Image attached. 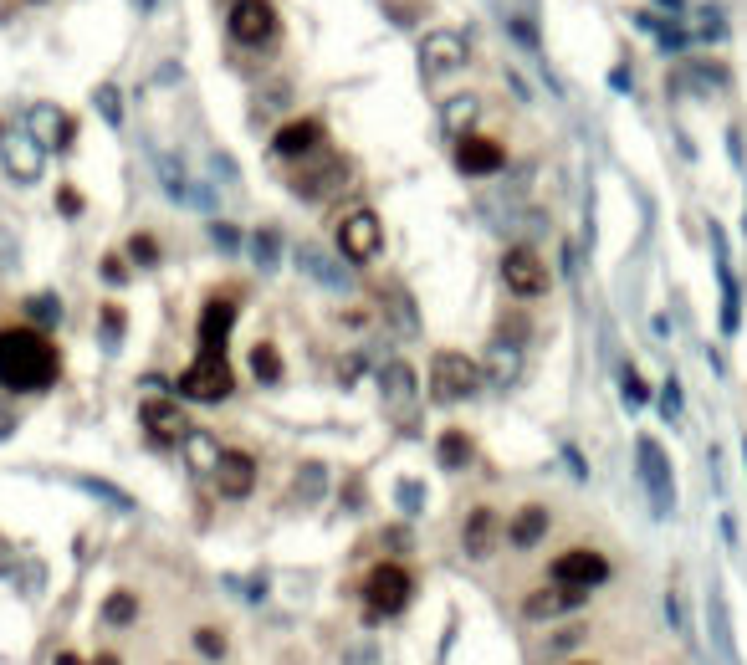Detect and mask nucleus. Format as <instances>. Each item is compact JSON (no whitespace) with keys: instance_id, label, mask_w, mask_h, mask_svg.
I'll return each mask as SVG.
<instances>
[{"instance_id":"nucleus-1","label":"nucleus","mask_w":747,"mask_h":665,"mask_svg":"<svg viewBox=\"0 0 747 665\" xmlns=\"http://www.w3.org/2000/svg\"><path fill=\"white\" fill-rule=\"evenodd\" d=\"M62 374V353L36 328H6L0 333V389L11 394H41Z\"/></svg>"},{"instance_id":"nucleus-2","label":"nucleus","mask_w":747,"mask_h":665,"mask_svg":"<svg viewBox=\"0 0 747 665\" xmlns=\"http://www.w3.org/2000/svg\"><path fill=\"white\" fill-rule=\"evenodd\" d=\"M481 389V364L466 359V353L446 348V353H435V364H430V399L435 405H461V399H471Z\"/></svg>"},{"instance_id":"nucleus-3","label":"nucleus","mask_w":747,"mask_h":665,"mask_svg":"<svg viewBox=\"0 0 747 665\" xmlns=\"http://www.w3.org/2000/svg\"><path fill=\"white\" fill-rule=\"evenodd\" d=\"M343 185H348V159H343V154H307L302 169L292 174V190H297V200H307V205L333 200Z\"/></svg>"},{"instance_id":"nucleus-4","label":"nucleus","mask_w":747,"mask_h":665,"mask_svg":"<svg viewBox=\"0 0 747 665\" xmlns=\"http://www.w3.org/2000/svg\"><path fill=\"white\" fill-rule=\"evenodd\" d=\"M415 594V579H410V568L405 563H379L369 579H364V604H369V619H389V614H400Z\"/></svg>"},{"instance_id":"nucleus-5","label":"nucleus","mask_w":747,"mask_h":665,"mask_svg":"<svg viewBox=\"0 0 747 665\" xmlns=\"http://www.w3.org/2000/svg\"><path fill=\"white\" fill-rule=\"evenodd\" d=\"M379 251H384V226H379V215H374V210H348V215L338 220V256L369 266Z\"/></svg>"},{"instance_id":"nucleus-6","label":"nucleus","mask_w":747,"mask_h":665,"mask_svg":"<svg viewBox=\"0 0 747 665\" xmlns=\"http://www.w3.org/2000/svg\"><path fill=\"white\" fill-rule=\"evenodd\" d=\"M548 579H553L558 589H584V594H589V589H599V584L609 579V558L594 553V548H568V553L553 558Z\"/></svg>"},{"instance_id":"nucleus-7","label":"nucleus","mask_w":747,"mask_h":665,"mask_svg":"<svg viewBox=\"0 0 747 665\" xmlns=\"http://www.w3.org/2000/svg\"><path fill=\"white\" fill-rule=\"evenodd\" d=\"M41 164H47V149H41L26 128H0V169H6L16 185L41 180Z\"/></svg>"},{"instance_id":"nucleus-8","label":"nucleus","mask_w":747,"mask_h":665,"mask_svg":"<svg viewBox=\"0 0 747 665\" xmlns=\"http://www.w3.org/2000/svg\"><path fill=\"white\" fill-rule=\"evenodd\" d=\"M635 466H640V481H645V492H650L655 517H666V512H671V502H676V492H671L676 481H671V461H666V451L655 446L650 435L635 446Z\"/></svg>"},{"instance_id":"nucleus-9","label":"nucleus","mask_w":747,"mask_h":665,"mask_svg":"<svg viewBox=\"0 0 747 665\" xmlns=\"http://www.w3.org/2000/svg\"><path fill=\"white\" fill-rule=\"evenodd\" d=\"M231 364H226V353H200V359L180 374V394L185 399H226L231 394Z\"/></svg>"},{"instance_id":"nucleus-10","label":"nucleus","mask_w":747,"mask_h":665,"mask_svg":"<svg viewBox=\"0 0 747 665\" xmlns=\"http://www.w3.org/2000/svg\"><path fill=\"white\" fill-rule=\"evenodd\" d=\"M415 405H420V389H415V369L410 364H384V415L400 425V430H410L415 425Z\"/></svg>"},{"instance_id":"nucleus-11","label":"nucleus","mask_w":747,"mask_h":665,"mask_svg":"<svg viewBox=\"0 0 747 665\" xmlns=\"http://www.w3.org/2000/svg\"><path fill=\"white\" fill-rule=\"evenodd\" d=\"M231 36L241 47H272L277 41V11L267 0H236L231 6Z\"/></svg>"},{"instance_id":"nucleus-12","label":"nucleus","mask_w":747,"mask_h":665,"mask_svg":"<svg viewBox=\"0 0 747 665\" xmlns=\"http://www.w3.org/2000/svg\"><path fill=\"white\" fill-rule=\"evenodd\" d=\"M502 282H507L512 297H543L548 292V266L538 261V251L517 246V251L502 256Z\"/></svg>"},{"instance_id":"nucleus-13","label":"nucleus","mask_w":747,"mask_h":665,"mask_svg":"<svg viewBox=\"0 0 747 665\" xmlns=\"http://www.w3.org/2000/svg\"><path fill=\"white\" fill-rule=\"evenodd\" d=\"M420 67H425V77H451V72H461V67H466V41H461L456 31H430V36L420 41Z\"/></svg>"},{"instance_id":"nucleus-14","label":"nucleus","mask_w":747,"mask_h":665,"mask_svg":"<svg viewBox=\"0 0 747 665\" xmlns=\"http://www.w3.org/2000/svg\"><path fill=\"white\" fill-rule=\"evenodd\" d=\"M272 149H277V159H307V154H318V149H323V118H313V113L287 118V123L277 128Z\"/></svg>"},{"instance_id":"nucleus-15","label":"nucleus","mask_w":747,"mask_h":665,"mask_svg":"<svg viewBox=\"0 0 747 665\" xmlns=\"http://www.w3.org/2000/svg\"><path fill=\"white\" fill-rule=\"evenodd\" d=\"M139 420H144L149 440H159V446H174V440L190 435L185 405H174V399H144V405H139Z\"/></svg>"},{"instance_id":"nucleus-16","label":"nucleus","mask_w":747,"mask_h":665,"mask_svg":"<svg viewBox=\"0 0 747 665\" xmlns=\"http://www.w3.org/2000/svg\"><path fill=\"white\" fill-rule=\"evenodd\" d=\"M26 133L47 149V154H62V149H72V139H77V123L62 113V108H52V103H41V108H31V123H26Z\"/></svg>"},{"instance_id":"nucleus-17","label":"nucleus","mask_w":747,"mask_h":665,"mask_svg":"<svg viewBox=\"0 0 747 665\" xmlns=\"http://www.w3.org/2000/svg\"><path fill=\"white\" fill-rule=\"evenodd\" d=\"M210 476H215V492L241 502V497H251V486H256V461L246 451H221V461H215Z\"/></svg>"},{"instance_id":"nucleus-18","label":"nucleus","mask_w":747,"mask_h":665,"mask_svg":"<svg viewBox=\"0 0 747 665\" xmlns=\"http://www.w3.org/2000/svg\"><path fill=\"white\" fill-rule=\"evenodd\" d=\"M231 328H236V302L210 297V302H205V313H200V353H226Z\"/></svg>"},{"instance_id":"nucleus-19","label":"nucleus","mask_w":747,"mask_h":665,"mask_svg":"<svg viewBox=\"0 0 747 665\" xmlns=\"http://www.w3.org/2000/svg\"><path fill=\"white\" fill-rule=\"evenodd\" d=\"M456 164L461 174H497L507 164V149L497 139H481V133H466V139L456 144Z\"/></svg>"},{"instance_id":"nucleus-20","label":"nucleus","mask_w":747,"mask_h":665,"mask_svg":"<svg viewBox=\"0 0 747 665\" xmlns=\"http://www.w3.org/2000/svg\"><path fill=\"white\" fill-rule=\"evenodd\" d=\"M502 517L492 512V507H476L471 517H466V527H461V543H466V553L471 558H492V548L502 543Z\"/></svg>"},{"instance_id":"nucleus-21","label":"nucleus","mask_w":747,"mask_h":665,"mask_svg":"<svg viewBox=\"0 0 747 665\" xmlns=\"http://www.w3.org/2000/svg\"><path fill=\"white\" fill-rule=\"evenodd\" d=\"M584 599H589L584 589H558V584H553V589L527 594V599H522V614H527V619H558V614H568V609H579Z\"/></svg>"},{"instance_id":"nucleus-22","label":"nucleus","mask_w":747,"mask_h":665,"mask_svg":"<svg viewBox=\"0 0 747 665\" xmlns=\"http://www.w3.org/2000/svg\"><path fill=\"white\" fill-rule=\"evenodd\" d=\"M548 527H553V517H548V507H538V502H527L512 522H507V538H512V548H538L543 538H548Z\"/></svg>"},{"instance_id":"nucleus-23","label":"nucleus","mask_w":747,"mask_h":665,"mask_svg":"<svg viewBox=\"0 0 747 665\" xmlns=\"http://www.w3.org/2000/svg\"><path fill=\"white\" fill-rule=\"evenodd\" d=\"M297 266H302V272H307V277H313L318 287H333V292H338V287H348V277H343V266H333V261H328V256H323L318 246H307V241L297 246Z\"/></svg>"},{"instance_id":"nucleus-24","label":"nucleus","mask_w":747,"mask_h":665,"mask_svg":"<svg viewBox=\"0 0 747 665\" xmlns=\"http://www.w3.org/2000/svg\"><path fill=\"white\" fill-rule=\"evenodd\" d=\"M159 180H164V190H169L174 200H185V205H200V200H195V185L185 180V169L174 164V154H159Z\"/></svg>"},{"instance_id":"nucleus-25","label":"nucleus","mask_w":747,"mask_h":665,"mask_svg":"<svg viewBox=\"0 0 747 665\" xmlns=\"http://www.w3.org/2000/svg\"><path fill=\"white\" fill-rule=\"evenodd\" d=\"M435 456H441L446 471H461V466L471 461V435H466V430H446V435H441V451H435Z\"/></svg>"},{"instance_id":"nucleus-26","label":"nucleus","mask_w":747,"mask_h":665,"mask_svg":"<svg viewBox=\"0 0 747 665\" xmlns=\"http://www.w3.org/2000/svg\"><path fill=\"white\" fill-rule=\"evenodd\" d=\"M251 374H256V384H277L282 379V353L272 343H256L251 348Z\"/></svg>"},{"instance_id":"nucleus-27","label":"nucleus","mask_w":747,"mask_h":665,"mask_svg":"<svg viewBox=\"0 0 747 665\" xmlns=\"http://www.w3.org/2000/svg\"><path fill=\"white\" fill-rule=\"evenodd\" d=\"M185 456H190V466H195V471H215V461H221V446H215L210 435L190 430V435H185Z\"/></svg>"},{"instance_id":"nucleus-28","label":"nucleus","mask_w":747,"mask_h":665,"mask_svg":"<svg viewBox=\"0 0 747 665\" xmlns=\"http://www.w3.org/2000/svg\"><path fill=\"white\" fill-rule=\"evenodd\" d=\"M487 374H492L497 384H512V379H517V348H512V343H492V353H487Z\"/></svg>"},{"instance_id":"nucleus-29","label":"nucleus","mask_w":747,"mask_h":665,"mask_svg":"<svg viewBox=\"0 0 747 665\" xmlns=\"http://www.w3.org/2000/svg\"><path fill=\"white\" fill-rule=\"evenodd\" d=\"M103 619H108V625H134V619H139V599L128 594V589L108 594V604H103Z\"/></svg>"},{"instance_id":"nucleus-30","label":"nucleus","mask_w":747,"mask_h":665,"mask_svg":"<svg viewBox=\"0 0 747 665\" xmlns=\"http://www.w3.org/2000/svg\"><path fill=\"white\" fill-rule=\"evenodd\" d=\"M384 297H389V307H394V333H400V338H415V307H410V297H405L400 287H389Z\"/></svg>"},{"instance_id":"nucleus-31","label":"nucleus","mask_w":747,"mask_h":665,"mask_svg":"<svg viewBox=\"0 0 747 665\" xmlns=\"http://www.w3.org/2000/svg\"><path fill=\"white\" fill-rule=\"evenodd\" d=\"M323 481H328V471H323L318 461H307V466L297 471V497H302V502H318V497H323Z\"/></svg>"},{"instance_id":"nucleus-32","label":"nucleus","mask_w":747,"mask_h":665,"mask_svg":"<svg viewBox=\"0 0 747 665\" xmlns=\"http://www.w3.org/2000/svg\"><path fill=\"white\" fill-rule=\"evenodd\" d=\"M93 103H98V113H103L108 123H123V93H118L113 82H103V87H98V93H93Z\"/></svg>"},{"instance_id":"nucleus-33","label":"nucleus","mask_w":747,"mask_h":665,"mask_svg":"<svg viewBox=\"0 0 747 665\" xmlns=\"http://www.w3.org/2000/svg\"><path fill=\"white\" fill-rule=\"evenodd\" d=\"M26 313H31V318H41V328H52V323L62 318V302H57L52 292H41V297H31V302H26Z\"/></svg>"},{"instance_id":"nucleus-34","label":"nucleus","mask_w":747,"mask_h":665,"mask_svg":"<svg viewBox=\"0 0 747 665\" xmlns=\"http://www.w3.org/2000/svg\"><path fill=\"white\" fill-rule=\"evenodd\" d=\"M195 650H200L205 660H221V655H226V635L205 625V630H195Z\"/></svg>"},{"instance_id":"nucleus-35","label":"nucleus","mask_w":747,"mask_h":665,"mask_svg":"<svg viewBox=\"0 0 747 665\" xmlns=\"http://www.w3.org/2000/svg\"><path fill=\"white\" fill-rule=\"evenodd\" d=\"M251 256H256L261 272H272V266H277V231H261L256 246H251Z\"/></svg>"},{"instance_id":"nucleus-36","label":"nucleus","mask_w":747,"mask_h":665,"mask_svg":"<svg viewBox=\"0 0 747 665\" xmlns=\"http://www.w3.org/2000/svg\"><path fill=\"white\" fill-rule=\"evenodd\" d=\"M128 256H134L139 266H159V246H154V236H128Z\"/></svg>"},{"instance_id":"nucleus-37","label":"nucleus","mask_w":747,"mask_h":665,"mask_svg":"<svg viewBox=\"0 0 747 665\" xmlns=\"http://www.w3.org/2000/svg\"><path fill=\"white\" fill-rule=\"evenodd\" d=\"M123 343V313H118V307H103V348L113 353Z\"/></svg>"},{"instance_id":"nucleus-38","label":"nucleus","mask_w":747,"mask_h":665,"mask_svg":"<svg viewBox=\"0 0 747 665\" xmlns=\"http://www.w3.org/2000/svg\"><path fill=\"white\" fill-rule=\"evenodd\" d=\"M476 118V98H456V103H446V128H466Z\"/></svg>"},{"instance_id":"nucleus-39","label":"nucleus","mask_w":747,"mask_h":665,"mask_svg":"<svg viewBox=\"0 0 747 665\" xmlns=\"http://www.w3.org/2000/svg\"><path fill=\"white\" fill-rule=\"evenodd\" d=\"M77 486H87V492H93V497H108V502H118V507H128V497H123V492H113V486H108V481H93V476H82Z\"/></svg>"},{"instance_id":"nucleus-40","label":"nucleus","mask_w":747,"mask_h":665,"mask_svg":"<svg viewBox=\"0 0 747 665\" xmlns=\"http://www.w3.org/2000/svg\"><path fill=\"white\" fill-rule=\"evenodd\" d=\"M123 277H128V266H123L118 256H103V282H108V287H123Z\"/></svg>"},{"instance_id":"nucleus-41","label":"nucleus","mask_w":747,"mask_h":665,"mask_svg":"<svg viewBox=\"0 0 747 665\" xmlns=\"http://www.w3.org/2000/svg\"><path fill=\"white\" fill-rule=\"evenodd\" d=\"M57 210H62V215H82V195H77L72 185H62V190H57Z\"/></svg>"},{"instance_id":"nucleus-42","label":"nucleus","mask_w":747,"mask_h":665,"mask_svg":"<svg viewBox=\"0 0 747 665\" xmlns=\"http://www.w3.org/2000/svg\"><path fill=\"white\" fill-rule=\"evenodd\" d=\"M625 399H635V405L645 399V379H640L635 369H625Z\"/></svg>"},{"instance_id":"nucleus-43","label":"nucleus","mask_w":747,"mask_h":665,"mask_svg":"<svg viewBox=\"0 0 747 665\" xmlns=\"http://www.w3.org/2000/svg\"><path fill=\"white\" fill-rule=\"evenodd\" d=\"M681 410V389H676V379L666 384V394H661V415H676Z\"/></svg>"},{"instance_id":"nucleus-44","label":"nucleus","mask_w":747,"mask_h":665,"mask_svg":"<svg viewBox=\"0 0 747 665\" xmlns=\"http://www.w3.org/2000/svg\"><path fill=\"white\" fill-rule=\"evenodd\" d=\"M210 236H215V246H221V251H236V246H241V241H236V231H231V226H215V231H210Z\"/></svg>"},{"instance_id":"nucleus-45","label":"nucleus","mask_w":747,"mask_h":665,"mask_svg":"<svg viewBox=\"0 0 747 665\" xmlns=\"http://www.w3.org/2000/svg\"><path fill=\"white\" fill-rule=\"evenodd\" d=\"M579 640H584V630H563V635H558V640H553L548 650L558 655V650H568V645H579Z\"/></svg>"},{"instance_id":"nucleus-46","label":"nucleus","mask_w":747,"mask_h":665,"mask_svg":"<svg viewBox=\"0 0 747 665\" xmlns=\"http://www.w3.org/2000/svg\"><path fill=\"white\" fill-rule=\"evenodd\" d=\"M11 568H16V553H11L6 538H0V573H11Z\"/></svg>"},{"instance_id":"nucleus-47","label":"nucleus","mask_w":747,"mask_h":665,"mask_svg":"<svg viewBox=\"0 0 747 665\" xmlns=\"http://www.w3.org/2000/svg\"><path fill=\"white\" fill-rule=\"evenodd\" d=\"M400 502H405V507H420V492H415V481H405V486H400Z\"/></svg>"},{"instance_id":"nucleus-48","label":"nucleus","mask_w":747,"mask_h":665,"mask_svg":"<svg viewBox=\"0 0 747 665\" xmlns=\"http://www.w3.org/2000/svg\"><path fill=\"white\" fill-rule=\"evenodd\" d=\"M16 430V420H11V410H0V435H11Z\"/></svg>"},{"instance_id":"nucleus-49","label":"nucleus","mask_w":747,"mask_h":665,"mask_svg":"<svg viewBox=\"0 0 747 665\" xmlns=\"http://www.w3.org/2000/svg\"><path fill=\"white\" fill-rule=\"evenodd\" d=\"M57 665H87V660H77V655L67 650V655H57Z\"/></svg>"},{"instance_id":"nucleus-50","label":"nucleus","mask_w":747,"mask_h":665,"mask_svg":"<svg viewBox=\"0 0 747 665\" xmlns=\"http://www.w3.org/2000/svg\"><path fill=\"white\" fill-rule=\"evenodd\" d=\"M93 665H123V660H118V655H98Z\"/></svg>"},{"instance_id":"nucleus-51","label":"nucleus","mask_w":747,"mask_h":665,"mask_svg":"<svg viewBox=\"0 0 747 665\" xmlns=\"http://www.w3.org/2000/svg\"><path fill=\"white\" fill-rule=\"evenodd\" d=\"M574 665H594V660H574Z\"/></svg>"}]
</instances>
